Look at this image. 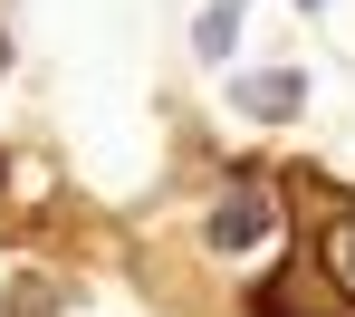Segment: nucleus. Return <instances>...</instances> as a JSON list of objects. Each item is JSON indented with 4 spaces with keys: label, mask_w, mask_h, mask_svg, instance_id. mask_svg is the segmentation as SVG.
Returning <instances> with one entry per match:
<instances>
[{
    "label": "nucleus",
    "mask_w": 355,
    "mask_h": 317,
    "mask_svg": "<svg viewBox=\"0 0 355 317\" xmlns=\"http://www.w3.org/2000/svg\"><path fill=\"white\" fill-rule=\"evenodd\" d=\"M250 317H355V298L327 279V259H288L279 279L250 289Z\"/></svg>",
    "instance_id": "nucleus-1"
},
{
    "label": "nucleus",
    "mask_w": 355,
    "mask_h": 317,
    "mask_svg": "<svg viewBox=\"0 0 355 317\" xmlns=\"http://www.w3.org/2000/svg\"><path fill=\"white\" fill-rule=\"evenodd\" d=\"M269 231H279V192L259 183V173H240V183L221 192V202H211V221H202V241H211V250H221V259H240V250H259Z\"/></svg>",
    "instance_id": "nucleus-2"
},
{
    "label": "nucleus",
    "mask_w": 355,
    "mask_h": 317,
    "mask_svg": "<svg viewBox=\"0 0 355 317\" xmlns=\"http://www.w3.org/2000/svg\"><path fill=\"white\" fill-rule=\"evenodd\" d=\"M221 96H231L250 126H288V116H307V77H297V67H231Z\"/></svg>",
    "instance_id": "nucleus-3"
},
{
    "label": "nucleus",
    "mask_w": 355,
    "mask_h": 317,
    "mask_svg": "<svg viewBox=\"0 0 355 317\" xmlns=\"http://www.w3.org/2000/svg\"><path fill=\"white\" fill-rule=\"evenodd\" d=\"M240 29H250V0H202V19H192V58H202V67H231Z\"/></svg>",
    "instance_id": "nucleus-4"
},
{
    "label": "nucleus",
    "mask_w": 355,
    "mask_h": 317,
    "mask_svg": "<svg viewBox=\"0 0 355 317\" xmlns=\"http://www.w3.org/2000/svg\"><path fill=\"white\" fill-rule=\"evenodd\" d=\"M317 259H327V279H336V289L355 298V202H336V231L317 241Z\"/></svg>",
    "instance_id": "nucleus-5"
},
{
    "label": "nucleus",
    "mask_w": 355,
    "mask_h": 317,
    "mask_svg": "<svg viewBox=\"0 0 355 317\" xmlns=\"http://www.w3.org/2000/svg\"><path fill=\"white\" fill-rule=\"evenodd\" d=\"M297 10H327V0H297Z\"/></svg>",
    "instance_id": "nucleus-6"
}]
</instances>
